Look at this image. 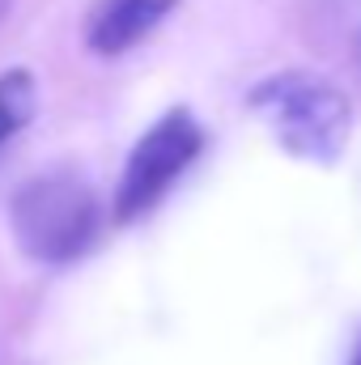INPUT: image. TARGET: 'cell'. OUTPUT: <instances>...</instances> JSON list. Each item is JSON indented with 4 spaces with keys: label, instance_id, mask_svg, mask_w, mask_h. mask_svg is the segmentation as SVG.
<instances>
[{
    "label": "cell",
    "instance_id": "cell-5",
    "mask_svg": "<svg viewBox=\"0 0 361 365\" xmlns=\"http://www.w3.org/2000/svg\"><path fill=\"white\" fill-rule=\"evenodd\" d=\"M34 115V77L26 68H9L0 77V149L30 123Z\"/></svg>",
    "mask_w": 361,
    "mask_h": 365
},
{
    "label": "cell",
    "instance_id": "cell-6",
    "mask_svg": "<svg viewBox=\"0 0 361 365\" xmlns=\"http://www.w3.org/2000/svg\"><path fill=\"white\" fill-rule=\"evenodd\" d=\"M353 60H357V73H361V26H357V34H353Z\"/></svg>",
    "mask_w": 361,
    "mask_h": 365
},
{
    "label": "cell",
    "instance_id": "cell-4",
    "mask_svg": "<svg viewBox=\"0 0 361 365\" xmlns=\"http://www.w3.org/2000/svg\"><path fill=\"white\" fill-rule=\"evenodd\" d=\"M171 9H175V0H102L90 13L86 43L98 56H119V51L136 47Z\"/></svg>",
    "mask_w": 361,
    "mask_h": 365
},
{
    "label": "cell",
    "instance_id": "cell-8",
    "mask_svg": "<svg viewBox=\"0 0 361 365\" xmlns=\"http://www.w3.org/2000/svg\"><path fill=\"white\" fill-rule=\"evenodd\" d=\"M4 13H9V0H0V21H4Z\"/></svg>",
    "mask_w": 361,
    "mask_h": 365
},
{
    "label": "cell",
    "instance_id": "cell-3",
    "mask_svg": "<svg viewBox=\"0 0 361 365\" xmlns=\"http://www.w3.org/2000/svg\"><path fill=\"white\" fill-rule=\"evenodd\" d=\"M204 149V128L195 123L191 110H171L162 115L132 149L119 195H115V217L119 221H136L145 217L153 204L166 200V191L187 175V166L200 158Z\"/></svg>",
    "mask_w": 361,
    "mask_h": 365
},
{
    "label": "cell",
    "instance_id": "cell-7",
    "mask_svg": "<svg viewBox=\"0 0 361 365\" xmlns=\"http://www.w3.org/2000/svg\"><path fill=\"white\" fill-rule=\"evenodd\" d=\"M349 365H361V340H357V349H353V357H349Z\"/></svg>",
    "mask_w": 361,
    "mask_h": 365
},
{
    "label": "cell",
    "instance_id": "cell-1",
    "mask_svg": "<svg viewBox=\"0 0 361 365\" xmlns=\"http://www.w3.org/2000/svg\"><path fill=\"white\" fill-rule=\"evenodd\" d=\"M251 110L268 123L276 145L289 158L332 166L349 149L353 136V102L336 81L319 73H272L247 93Z\"/></svg>",
    "mask_w": 361,
    "mask_h": 365
},
{
    "label": "cell",
    "instance_id": "cell-2",
    "mask_svg": "<svg viewBox=\"0 0 361 365\" xmlns=\"http://www.w3.org/2000/svg\"><path fill=\"white\" fill-rule=\"evenodd\" d=\"M13 234L26 255L43 264H68L98 238V200L81 170H39L13 195Z\"/></svg>",
    "mask_w": 361,
    "mask_h": 365
}]
</instances>
